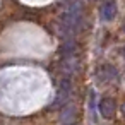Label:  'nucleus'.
Segmentation results:
<instances>
[{
	"label": "nucleus",
	"instance_id": "2",
	"mask_svg": "<svg viewBox=\"0 0 125 125\" xmlns=\"http://www.w3.org/2000/svg\"><path fill=\"white\" fill-rule=\"evenodd\" d=\"M115 111H116V103L113 98H103L99 101V113L104 118H113Z\"/></svg>",
	"mask_w": 125,
	"mask_h": 125
},
{
	"label": "nucleus",
	"instance_id": "1",
	"mask_svg": "<svg viewBox=\"0 0 125 125\" xmlns=\"http://www.w3.org/2000/svg\"><path fill=\"white\" fill-rule=\"evenodd\" d=\"M81 16H82V4H69L67 10L62 16V28L67 33L75 31L81 22Z\"/></svg>",
	"mask_w": 125,
	"mask_h": 125
},
{
	"label": "nucleus",
	"instance_id": "6",
	"mask_svg": "<svg viewBox=\"0 0 125 125\" xmlns=\"http://www.w3.org/2000/svg\"><path fill=\"white\" fill-rule=\"evenodd\" d=\"M123 53H125V52H123Z\"/></svg>",
	"mask_w": 125,
	"mask_h": 125
},
{
	"label": "nucleus",
	"instance_id": "4",
	"mask_svg": "<svg viewBox=\"0 0 125 125\" xmlns=\"http://www.w3.org/2000/svg\"><path fill=\"white\" fill-rule=\"evenodd\" d=\"M122 113H123V115H125V103H123V104H122Z\"/></svg>",
	"mask_w": 125,
	"mask_h": 125
},
{
	"label": "nucleus",
	"instance_id": "3",
	"mask_svg": "<svg viewBox=\"0 0 125 125\" xmlns=\"http://www.w3.org/2000/svg\"><path fill=\"white\" fill-rule=\"evenodd\" d=\"M101 17L104 21H113L116 17V4L115 2H104V4H101Z\"/></svg>",
	"mask_w": 125,
	"mask_h": 125
},
{
	"label": "nucleus",
	"instance_id": "5",
	"mask_svg": "<svg viewBox=\"0 0 125 125\" xmlns=\"http://www.w3.org/2000/svg\"><path fill=\"white\" fill-rule=\"evenodd\" d=\"M123 33H125V21H123Z\"/></svg>",
	"mask_w": 125,
	"mask_h": 125
}]
</instances>
